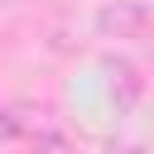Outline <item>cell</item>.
Segmentation results:
<instances>
[{
    "label": "cell",
    "instance_id": "1",
    "mask_svg": "<svg viewBox=\"0 0 154 154\" xmlns=\"http://www.w3.org/2000/svg\"><path fill=\"white\" fill-rule=\"evenodd\" d=\"M96 29L106 38H140L149 29V10L140 0H111V5L96 10Z\"/></svg>",
    "mask_w": 154,
    "mask_h": 154
},
{
    "label": "cell",
    "instance_id": "2",
    "mask_svg": "<svg viewBox=\"0 0 154 154\" xmlns=\"http://www.w3.org/2000/svg\"><path fill=\"white\" fill-rule=\"evenodd\" d=\"M48 125V116L38 111V106H29V101H14V106H0V140H19V135H38Z\"/></svg>",
    "mask_w": 154,
    "mask_h": 154
},
{
    "label": "cell",
    "instance_id": "3",
    "mask_svg": "<svg viewBox=\"0 0 154 154\" xmlns=\"http://www.w3.org/2000/svg\"><path fill=\"white\" fill-rule=\"evenodd\" d=\"M106 72H111L116 106H135V101H140V91H144V77L135 72V63H125V58H106Z\"/></svg>",
    "mask_w": 154,
    "mask_h": 154
},
{
    "label": "cell",
    "instance_id": "4",
    "mask_svg": "<svg viewBox=\"0 0 154 154\" xmlns=\"http://www.w3.org/2000/svg\"><path fill=\"white\" fill-rule=\"evenodd\" d=\"M34 154H77V149H72V140H67V135L48 120V125L34 135Z\"/></svg>",
    "mask_w": 154,
    "mask_h": 154
}]
</instances>
